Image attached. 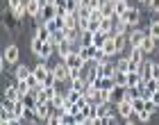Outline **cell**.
I'll return each instance as SVG.
<instances>
[{
    "label": "cell",
    "instance_id": "cell-1",
    "mask_svg": "<svg viewBox=\"0 0 159 125\" xmlns=\"http://www.w3.org/2000/svg\"><path fill=\"white\" fill-rule=\"evenodd\" d=\"M93 68H96V77H114L116 75V64H111L109 59L93 62Z\"/></svg>",
    "mask_w": 159,
    "mask_h": 125
},
{
    "label": "cell",
    "instance_id": "cell-2",
    "mask_svg": "<svg viewBox=\"0 0 159 125\" xmlns=\"http://www.w3.org/2000/svg\"><path fill=\"white\" fill-rule=\"evenodd\" d=\"M52 73H55V77L57 80H64V82H70V77H73V73H70V68L66 66V62H59V64H55L52 66Z\"/></svg>",
    "mask_w": 159,
    "mask_h": 125
},
{
    "label": "cell",
    "instance_id": "cell-3",
    "mask_svg": "<svg viewBox=\"0 0 159 125\" xmlns=\"http://www.w3.org/2000/svg\"><path fill=\"white\" fill-rule=\"evenodd\" d=\"M18 57H20V50H18L16 43H9V46L5 48V53H2V59H5L7 64H9V66L18 64Z\"/></svg>",
    "mask_w": 159,
    "mask_h": 125
},
{
    "label": "cell",
    "instance_id": "cell-4",
    "mask_svg": "<svg viewBox=\"0 0 159 125\" xmlns=\"http://www.w3.org/2000/svg\"><path fill=\"white\" fill-rule=\"evenodd\" d=\"M116 112L123 121H127V118H132L134 116V107H132V100H120L116 102Z\"/></svg>",
    "mask_w": 159,
    "mask_h": 125
},
{
    "label": "cell",
    "instance_id": "cell-5",
    "mask_svg": "<svg viewBox=\"0 0 159 125\" xmlns=\"http://www.w3.org/2000/svg\"><path fill=\"white\" fill-rule=\"evenodd\" d=\"M148 36V32H143V30H139V27H134L132 32H127V43L132 48H141V43H143V39Z\"/></svg>",
    "mask_w": 159,
    "mask_h": 125
},
{
    "label": "cell",
    "instance_id": "cell-6",
    "mask_svg": "<svg viewBox=\"0 0 159 125\" xmlns=\"http://www.w3.org/2000/svg\"><path fill=\"white\" fill-rule=\"evenodd\" d=\"M120 18L125 21V23H127L129 27H136V23L141 21V12H139V7H134V5H132V7H129V9L120 16Z\"/></svg>",
    "mask_w": 159,
    "mask_h": 125
},
{
    "label": "cell",
    "instance_id": "cell-7",
    "mask_svg": "<svg viewBox=\"0 0 159 125\" xmlns=\"http://www.w3.org/2000/svg\"><path fill=\"white\" fill-rule=\"evenodd\" d=\"M102 53H105L107 57L120 55V53H118V46H116V34H107V41H105V46H102Z\"/></svg>",
    "mask_w": 159,
    "mask_h": 125
},
{
    "label": "cell",
    "instance_id": "cell-8",
    "mask_svg": "<svg viewBox=\"0 0 159 125\" xmlns=\"http://www.w3.org/2000/svg\"><path fill=\"white\" fill-rule=\"evenodd\" d=\"M50 114H52V105H50V102H37V107H34V116H37L39 121H48Z\"/></svg>",
    "mask_w": 159,
    "mask_h": 125
},
{
    "label": "cell",
    "instance_id": "cell-9",
    "mask_svg": "<svg viewBox=\"0 0 159 125\" xmlns=\"http://www.w3.org/2000/svg\"><path fill=\"white\" fill-rule=\"evenodd\" d=\"M57 16V5H46V7H43V9H41V14H39V23H48V21H52Z\"/></svg>",
    "mask_w": 159,
    "mask_h": 125
},
{
    "label": "cell",
    "instance_id": "cell-10",
    "mask_svg": "<svg viewBox=\"0 0 159 125\" xmlns=\"http://www.w3.org/2000/svg\"><path fill=\"white\" fill-rule=\"evenodd\" d=\"M100 9H102V16H107V18H116V2H114V0H105Z\"/></svg>",
    "mask_w": 159,
    "mask_h": 125
},
{
    "label": "cell",
    "instance_id": "cell-11",
    "mask_svg": "<svg viewBox=\"0 0 159 125\" xmlns=\"http://www.w3.org/2000/svg\"><path fill=\"white\" fill-rule=\"evenodd\" d=\"M41 2L39 0H27V16L30 18H39V14H41Z\"/></svg>",
    "mask_w": 159,
    "mask_h": 125
},
{
    "label": "cell",
    "instance_id": "cell-12",
    "mask_svg": "<svg viewBox=\"0 0 159 125\" xmlns=\"http://www.w3.org/2000/svg\"><path fill=\"white\" fill-rule=\"evenodd\" d=\"M30 75H32V68H30V66H25V64H18L16 71H14V77H16V80H27Z\"/></svg>",
    "mask_w": 159,
    "mask_h": 125
},
{
    "label": "cell",
    "instance_id": "cell-13",
    "mask_svg": "<svg viewBox=\"0 0 159 125\" xmlns=\"http://www.w3.org/2000/svg\"><path fill=\"white\" fill-rule=\"evenodd\" d=\"M114 25H116V18H107V16L100 18V30L105 34H114Z\"/></svg>",
    "mask_w": 159,
    "mask_h": 125
},
{
    "label": "cell",
    "instance_id": "cell-14",
    "mask_svg": "<svg viewBox=\"0 0 159 125\" xmlns=\"http://www.w3.org/2000/svg\"><path fill=\"white\" fill-rule=\"evenodd\" d=\"M125 93H127V86H114L111 89V102L116 105V102H120V100H125Z\"/></svg>",
    "mask_w": 159,
    "mask_h": 125
},
{
    "label": "cell",
    "instance_id": "cell-15",
    "mask_svg": "<svg viewBox=\"0 0 159 125\" xmlns=\"http://www.w3.org/2000/svg\"><path fill=\"white\" fill-rule=\"evenodd\" d=\"M155 46H157V39H152V36H146V39H143V43H141V50H143V53H146V55H152L155 53Z\"/></svg>",
    "mask_w": 159,
    "mask_h": 125
},
{
    "label": "cell",
    "instance_id": "cell-16",
    "mask_svg": "<svg viewBox=\"0 0 159 125\" xmlns=\"http://www.w3.org/2000/svg\"><path fill=\"white\" fill-rule=\"evenodd\" d=\"M139 75H141V80H143V82L152 77V62H146V59H143L141 68H139Z\"/></svg>",
    "mask_w": 159,
    "mask_h": 125
},
{
    "label": "cell",
    "instance_id": "cell-17",
    "mask_svg": "<svg viewBox=\"0 0 159 125\" xmlns=\"http://www.w3.org/2000/svg\"><path fill=\"white\" fill-rule=\"evenodd\" d=\"M73 53V43H68V41H64L61 46H57V55H59V59H66V57Z\"/></svg>",
    "mask_w": 159,
    "mask_h": 125
},
{
    "label": "cell",
    "instance_id": "cell-18",
    "mask_svg": "<svg viewBox=\"0 0 159 125\" xmlns=\"http://www.w3.org/2000/svg\"><path fill=\"white\" fill-rule=\"evenodd\" d=\"M50 34H52V32H50L48 27H46V23H39V25H37V30H34V36H39L41 41H48V39H50Z\"/></svg>",
    "mask_w": 159,
    "mask_h": 125
},
{
    "label": "cell",
    "instance_id": "cell-19",
    "mask_svg": "<svg viewBox=\"0 0 159 125\" xmlns=\"http://www.w3.org/2000/svg\"><path fill=\"white\" fill-rule=\"evenodd\" d=\"M5 98H7V100H14V102H16V100L20 98V93H18V89H16V82L9 84V86L5 89Z\"/></svg>",
    "mask_w": 159,
    "mask_h": 125
},
{
    "label": "cell",
    "instance_id": "cell-20",
    "mask_svg": "<svg viewBox=\"0 0 159 125\" xmlns=\"http://www.w3.org/2000/svg\"><path fill=\"white\" fill-rule=\"evenodd\" d=\"M50 43H52V46L57 48V46H61L64 41H66V36H64V30H57V32H52L50 34V39H48Z\"/></svg>",
    "mask_w": 159,
    "mask_h": 125
},
{
    "label": "cell",
    "instance_id": "cell-21",
    "mask_svg": "<svg viewBox=\"0 0 159 125\" xmlns=\"http://www.w3.org/2000/svg\"><path fill=\"white\" fill-rule=\"evenodd\" d=\"M114 2H116V18H120L123 14L132 7V5H129V0H114Z\"/></svg>",
    "mask_w": 159,
    "mask_h": 125
},
{
    "label": "cell",
    "instance_id": "cell-22",
    "mask_svg": "<svg viewBox=\"0 0 159 125\" xmlns=\"http://www.w3.org/2000/svg\"><path fill=\"white\" fill-rule=\"evenodd\" d=\"M129 30V25L125 23L123 18H116V25H114V34H127Z\"/></svg>",
    "mask_w": 159,
    "mask_h": 125
},
{
    "label": "cell",
    "instance_id": "cell-23",
    "mask_svg": "<svg viewBox=\"0 0 159 125\" xmlns=\"http://www.w3.org/2000/svg\"><path fill=\"white\" fill-rule=\"evenodd\" d=\"M132 107H134V114L143 112V109H146V98H143V95H136V98L132 100Z\"/></svg>",
    "mask_w": 159,
    "mask_h": 125
},
{
    "label": "cell",
    "instance_id": "cell-24",
    "mask_svg": "<svg viewBox=\"0 0 159 125\" xmlns=\"http://www.w3.org/2000/svg\"><path fill=\"white\" fill-rule=\"evenodd\" d=\"M105 41H107V34H105L102 30H98L96 34H93V46H96V48H102Z\"/></svg>",
    "mask_w": 159,
    "mask_h": 125
},
{
    "label": "cell",
    "instance_id": "cell-25",
    "mask_svg": "<svg viewBox=\"0 0 159 125\" xmlns=\"http://www.w3.org/2000/svg\"><path fill=\"white\" fill-rule=\"evenodd\" d=\"M82 95H84V91H77V89H70V86H68V89H66V98H68V102H77L80 98H82Z\"/></svg>",
    "mask_w": 159,
    "mask_h": 125
},
{
    "label": "cell",
    "instance_id": "cell-26",
    "mask_svg": "<svg viewBox=\"0 0 159 125\" xmlns=\"http://www.w3.org/2000/svg\"><path fill=\"white\" fill-rule=\"evenodd\" d=\"M132 62H139V64H143V57H146V53H143L141 48H132V53L127 55Z\"/></svg>",
    "mask_w": 159,
    "mask_h": 125
},
{
    "label": "cell",
    "instance_id": "cell-27",
    "mask_svg": "<svg viewBox=\"0 0 159 125\" xmlns=\"http://www.w3.org/2000/svg\"><path fill=\"white\" fill-rule=\"evenodd\" d=\"M148 34L152 36V39H157L159 41V21H150V25H148Z\"/></svg>",
    "mask_w": 159,
    "mask_h": 125
},
{
    "label": "cell",
    "instance_id": "cell-28",
    "mask_svg": "<svg viewBox=\"0 0 159 125\" xmlns=\"http://www.w3.org/2000/svg\"><path fill=\"white\" fill-rule=\"evenodd\" d=\"M93 34H96V32L84 30V32H82V39H80V43H82V46H93Z\"/></svg>",
    "mask_w": 159,
    "mask_h": 125
},
{
    "label": "cell",
    "instance_id": "cell-29",
    "mask_svg": "<svg viewBox=\"0 0 159 125\" xmlns=\"http://www.w3.org/2000/svg\"><path fill=\"white\" fill-rule=\"evenodd\" d=\"M116 71H120V73L129 71V57H120V59L116 62Z\"/></svg>",
    "mask_w": 159,
    "mask_h": 125
},
{
    "label": "cell",
    "instance_id": "cell-30",
    "mask_svg": "<svg viewBox=\"0 0 159 125\" xmlns=\"http://www.w3.org/2000/svg\"><path fill=\"white\" fill-rule=\"evenodd\" d=\"M114 80H116V84H118V86H127V73H120V71H116Z\"/></svg>",
    "mask_w": 159,
    "mask_h": 125
},
{
    "label": "cell",
    "instance_id": "cell-31",
    "mask_svg": "<svg viewBox=\"0 0 159 125\" xmlns=\"http://www.w3.org/2000/svg\"><path fill=\"white\" fill-rule=\"evenodd\" d=\"M146 86H148V91H159V77H150V80H146Z\"/></svg>",
    "mask_w": 159,
    "mask_h": 125
},
{
    "label": "cell",
    "instance_id": "cell-32",
    "mask_svg": "<svg viewBox=\"0 0 159 125\" xmlns=\"http://www.w3.org/2000/svg\"><path fill=\"white\" fill-rule=\"evenodd\" d=\"M136 116V121H141V123H148L150 118H152V114L148 112V109H143V112H139V114H134Z\"/></svg>",
    "mask_w": 159,
    "mask_h": 125
},
{
    "label": "cell",
    "instance_id": "cell-33",
    "mask_svg": "<svg viewBox=\"0 0 159 125\" xmlns=\"http://www.w3.org/2000/svg\"><path fill=\"white\" fill-rule=\"evenodd\" d=\"M146 109H148L150 114H157V109H159V105H157V102H155L152 98H146Z\"/></svg>",
    "mask_w": 159,
    "mask_h": 125
},
{
    "label": "cell",
    "instance_id": "cell-34",
    "mask_svg": "<svg viewBox=\"0 0 159 125\" xmlns=\"http://www.w3.org/2000/svg\"><path fill=\"white\" fill-rule=\"evenodd\" d=\"M114 86H116V80H114V77H102V89L111 91Z\"/></svg>",
    "mask_w": 159,
    "mask_h": 125
},
{
    "label": "cell",
    "instance_id": "cell-35",
    "mask_svg": "<svg viewBox=\"0 0 159 125\" xmlns=\"http://www.w3.org/2000/svg\"><path fill=\"white\" fill-rule=\"evenodd\" d=\"M102 2H105V0H86L84 5H89L91 9H100V7H102Z\"/></svg>",
    "mask_w": 159,
    "mask_h": 125
},
{
    "label": "cell",
    "instance_id": "cell-36",
    "mask_svg": "<svg viewBox=\"0 0 159 125\" xmlns=\"http://www.w3.org/2000/svg\"><path fill=\"white\" fill-rule=\"evenodd\" d=\"M89 23H91V18H80V23H77V27H80V30H89Z\"/></svg>",
    "mask_w": 159,
    "mask_h": 125
},
{
    "label": "cell",
    "instance_id": "cell-37",
    "mask_svg": "<svg viewBox=\"0 0 159 125\" xmlns=\"http://www.w3.org/2000/svg\"><path fill=\"white\" fill-rule=\"evenodd\" d=\"M152 77H159V62H152Z\"/></svg>",
    "mask_w": 159,
    "mask_h": 125
},
{
    "label": "cell",
    "instance_id": "cell-38",
    "mask_svg": "<svg viewBox=\"0 0 159 125\" xmlns=\"http://www.w3.org/2000/svg\"><path fill=\"white\" fill-rule=\"evenodd\" d=\"M150 9H155V12H159V0H150Z\"/></svg>",
    "mask_w": 159,
    "mask_h": 125
},
{
    "label": "cell",
    "instance_id": "cell-39",
    "mask_svg": "<svg viewBox=\"0 0 159 125\" xmlns=\"http://www.w3.org/2000/svg\"><path fill=\"white\" fill-rule=\"evenodd\" d=\"M139 2H141V5H150V0H139Z\"/></svg>",
    "mask_w": 159,
    "mask_h": 125
}]
</instances>
